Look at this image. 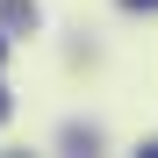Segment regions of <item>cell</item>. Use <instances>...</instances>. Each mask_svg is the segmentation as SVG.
Wrapping results in <instances>:
<instances>
[{
  "label": "cell",
  "mask_w": 158,
  "mask_h": 158,
  "mask_svg": "<svg viewBox=\"0 0 158 158\" xmlns=\"http://www.w3.org/2000/svg\"><path fill=\"white\" fill-rule=\"evenodd\" d=\"M0 15H7V29H22V22H36V7H29V0H7Z\"/></svg>",
  "instance_id": "6da1fadb"
},
{
  "label": "cell",
  "mask_w": 158,
  "mask_h": 158,
  "mask_svg": "<svg viewBox=\"0 0 158 158\" xmlns=\"http://www.w3.org/2000/svg\"><path fill=\"white\" fill-rule=\"evenodd\" d=\"M0 122H7V94H0Z\"/></svg>",
  "instance_id": "7a4b0ae2"
},
{
  "label": "cell",
  "mask_w": 158,
  "mask_h": 158,
  "mask_svg": "<svg viewBox=\"0 0 158 158\" xmlns=\"http://www.w3.org/2000/svg\"><path fill=\"white\" fill-rule=\"evenodd\" d=\"M129 7H158V0H129Z\"/></svg>",
  "instance_id": "3957f363"
}]
</instances>
